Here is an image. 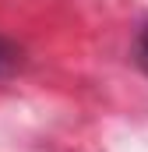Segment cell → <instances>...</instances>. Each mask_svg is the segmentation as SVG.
Here are the masks:
<instances>
[{
  "label": "cell",
  "instance_id": "obj_1",
  "mask_svg": "<svg viewBox=\"0 0 148 152\" xmlns=\"http://www.w3.org/2000/svg\"><path fill=\"white\" fill-rule=\"evenodd\" d=\"M14 64H18V46H14V42H7V39L0 36V75L14 71Z\"/></svg>",
  "mask_w": 148,
  "mask_h": 152
},
{
  "label": "cell",
  "instance_id": "obj_2",
  "mask_svg": "<svg viewBox=\"0 0 148 152\" xmlns=\"http://www.w3.org/2000/svg\"><path fill=\"white\" fill-rule=\"evenodd\" d=\"M138 60H141V67L148 71V25H145V32H141V42H138Z\"/></svg>",
  "mask_w": 148,
  "mask_h": 152
}]
</instances>
